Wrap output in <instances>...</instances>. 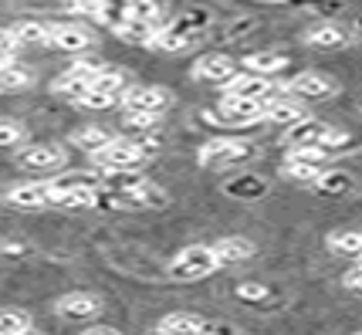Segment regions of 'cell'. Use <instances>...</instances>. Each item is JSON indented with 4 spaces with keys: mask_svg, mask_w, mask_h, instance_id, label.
<instances>
[{
    "mask_svg": "<svg viewBox=\"0 0 362 335\" xmlns=\"http://www.w3.org/2000/svg\"><path fill=\"white\" fill-rule=\"evenodd\" d=\"M159 149V143L149 139H112L109 146H102L98 153H92L95 170L102 173H129V170H142V163L149 160Z\"/></svg>",
    "mask_w": 362,
    "mask_h": 335,
    "instance_id": "1",
    "label": "cell"
},
{
    "mask_svg": "<svg viewBox=\"0 0 362 335\" xmlns=\"http://www.w3.org/2000/svg\"><path fill=\"white\" fill-rule=\"evenodd\" d=\"M47 207H62V210L98 207V176L68 173L58 176V180H47Z\"/></svg>",
    "mask_w": 362,
    "mask_h": 335,
    "instance_id": "2",
    "label": "cell"
},
{
    "mask_svg": "<svg viewBox=\"0 0 362 335\" xmlns=\"http://www.w3.org/2000/svg\"><path fill=\"white\" fill-rule=\"evenodd\" d=\"M166 271L180 285H193V281H204L210 274H217L221 264H217V257L210 251V244H189L183 251H176V257L170 261Z\"/></svg>",
    "mask_w": 362,
    "mask_h": 335,
    "instance_id": "3",
    "label": "cell"
},
{
    "mask_svg": "<svg viewBox=\"0 0 362 335\" xmlns=\"http://www.w3.org/2000/svg\"><path fill=\"white\" fill-rule=\"evenodd\" d=\"M206 24H210L206 11H187L183 17H176L173 24L159 28L156 41H153V48H163V51H183V48H193V45H197V41L204 37Z\"/></svg>",
    "mask_w": 362,
    "mask_h": 335,
    "instance_id": "4",
    "label": "cell"
},
{
    "mask_svg": "<svg viewBox=\"0 0 362 335\" xmlns=\"http://www.w3.org/2000/svg\"><path fill=\"white\" fill-rule=\"evenodd\" d=\"M325 166H329V153L322 146H291L281 163V176L295 183H315Z\"/></svg>",
    "mask_w": 362,
    "mask_h": 335,
    "instance_id": "5",
    "label": "cell"
},
{
    "mask_svg": "<svg viewBox=\"0 0 362 335\" xmlns=\"http://www.w3.org/2000/svg\"><path fill=\"white\" fill-rule=\"evenodd\" d=\"M122 109L126 112H142V115H163L170 109V88H159V85H126V92L119 95Z\"/></svg>",
    "mask_w": 362,
    "mask_h": 335,
    "instance_id": "6",
    "label": "cell"
},
{
    "mask_svg": "<svg viewBox=\"0 0 362 335\" xmlns=\"http://www.w3.org/2000/svg\"><path fill=\"white\" fill-rule=\"evenodd\" d=\"M54 315L68 322H95L105 312V302L95 291H64L62 298H54Z\"/></svg>",
    "mask_w": 362,
    "mask_h": 335,
    "instance_id": "7",
    "label": "cell"
},
{
    "mask_svg": "<svg viewBox=\"0 0 362 335\" xmlns=\"http://www.w3.org/2000/svg\"><path fill=\"white\" fill-rule=\"evenodd\" d=\"M339 92V81L325 75V71H298L284 81V95L301 98V102H318V98H332Z\"/></svg>",
    "mask_w": 362,
    "mask_h": 335,
    "instance_id": "8",
    "label": "cell"
},
{
    "mask_svg": "<svg viewBox=\"0 0 362 335\" xmlns=\"http://www.w3.org/2000/svg\"><path fill=\"white\" fill-rule=\"evenodd\" d=\"M244 156H251V143L247 139H237V136H214L197 153L200 166H227V163H237V160H244Z\"/></svg>",
    "mask_w": 362,
    "mask_h": 335,
    "instance_id": "9",
    "label": "cell"
},
{
    "mask_svg": "<svg viewBox=\"0 0 362 335\" xmlns=\"http://www.w3.org/2000/svg\"><path fill=\"white\" fill-rule=\"evenodd\" d=\"M47 45L64 51V54H81V51L95 48L98 37L85 24H47Z\"/></svg>",
    "mask_w": 362,
    "mask_h": 335,
    "instance_id": "10",
    "label": "cell"
},
{
    "mask_svg": "<svg viewBox=\"0 0 362 335\" xmlns=\"http://www.w3.org/2000/svg\"><path fill=\"white\" fill-rule=\"evenodd\" d=\"M14 163L21 170H28V173H51V170H58L68 163L62 146L54 143H41V146H24L21 153L14 156Z\"/></svg>",
    "mask_w": 362,
    "mask_h": 335,
    "instance_id": "11",
    "label": "cell"
},
{
    "mask_svg": "<svg viewBox=\"0 0 362 335\" xmlns=\"http://www.w3.org/2000/svg\"><path fill=\"white\" fill-rule=\"evenodd\" d=\"M261 112H264V102H257V98L221 95L217 102V119L223 126H254V122H261Z\"/></svg>",
    "mask_w": 362,
    "mask_h": 335,
    "instance_id": "12",
    "label": "cell"
},
{
    "mask_svg": "<svg viewBox=\"0 0 362 335\" xmlns=\"http://www.w3.org/2000/svg\"><path fill=\"white\" fill-rule=\"evenodd\" d=\"M98 71V64L92 61H78L75 68H68L64 75L51 81V92L58 98H68V102H78L85 92H88V85H92V75Z\"/></svg>",
    "mask_w": 362,
    "mask_h": 335,
    "instance_id": "13",
    "label": "cell"
},
{
    "mask_svg": "<svg viewBox=\"0 0 362 335\" xmlns=\"http://www.w3.org/2000/svg\"><path fill=\"white\" fill-rule=\"evenodd\" d=\"M223 85V95H237V98H257L264 102L268 95H274V85L264 75H254V71H234Z\"/></svg>",
    "mask_w": 362,
    "mask_h": 335,
    "instance_id": "14",
    "label": "cell"
},
{
    "mask_svg": "<svg viewBox=\"0 0 362 335\" xmlns=\"http://www.w3.org/2000/svg\"><path fill=\"white\" fill-rule=\"evenodd\" d=\"M305 119V102L291 95H268L264 98V112H261V122H271V126H291Z\"/></svg>",
    "mask_w": 362,
    "mask_h": 335,
    "instance_id": "15",
    "label": "cell"
},
{
    "mask_svg": "<svg viewBox=\"0 0 362 335\" xmlns=\"http://www.w3.org/2000/svg\"><path fill=\"white\" fill-rule=\"evenodd\" d=\"M210 251L217 257V264L227 268V264H244V261H251L257 254V244L251 237H244V234H230V237H221L210 244Z\"/></svg>",
    "mask_w": 362,
    "mask_h": 335,
    "instance_id": "16",
    "label": "cell"
},
{
    "mask_svg": "<svg viewBox=\"0 0 362 335\" xmlns=\"http://www.w3.org/2000/svg\"><path fill=\"white\" fill-rule=\"evenodd\" d=\"M4 200H7L11 207H21V210L47 207V180H24V183H14L11 190L4 193Z\"/></svg>",
    "mask_w": 362,
    "mask_h": 335,
    "instance_id": "17",
    "label": "cell"
},
{
    "mask_svg": "<svg viewBox=\"0 0 362 335\" xmlns=\"http://www.w3.org/2000/svg\"><path fill=\"white\" fill-rule=\"evenodd\" d=\"M234 71L237 68L227 54H200V58L193 61V68H189V75H193L197 81H214V85L227 81Z\"/></svg>",
    "mask_w": 362,
    "mask_h": 335,
    "instance_id": "18",
    "label": "cell"
},
{
    "mask_svg": "<svg viewBox=\"0 0 362 335\" xmlns=\"http://www.w3.org/2000/svg\"><path fill=\"white\" fill-rule=\"evenodd\" d=\"M329 122H322V119H298V122H291V126L284 129V143L288 146H318L322 143V136L329 132Z\"/></svg>",
    "mask_w": 362,
    "mask_h": 335,
    "instance_id": "19",
    "label": "cell"
},
{
    "mask_svg": "<svg viewBox=\"0 0 362 335\" xmlns=\"http://www.w3.org/2000/svg\"><path fill=\"white\" fill-rule=\"evenodd\" d=\"M112 31L119 34L122 41H129V45H149L153 48V41H156L159 34V24H153V20H139V17H122L119 24H112Z\"/></svg>",
    "mask_w": 362,
    "mask_h": 335,
    "instance_id": "20",
    "label": "cell"
},
{
    "mask_svg": "<svg viewBox=\"0 0 362 335\" xmlns=\"http://www.w3.org/2000/svg\"><path fill=\"white\" fill-rule=\"evenodd\" d=\"M34 88V71L31 68H24V64H4L0 68V95H21V92H28Z\"/></svg>",
    "mask_w": 362,
    "mask_h": 335,
    "instance_id": "21",
    "label": "cell"
},
{
    "mask_svg": "<svg viewBox=\"0 0 362 335\" xmlns=\"http://www.w3.org/2000/svg\"><path fill=\"white\" fill-rule=\"evenodd\" d=\"M204 325L206 322L193 312H170L159 319L156 329H163L166 335H204Z\"/></svg>",
    "mask_w": 362,
    "mask_h": 335,
    "instance_id": "22",
    "label": "cell"
},
{
    "mask_svg": "<svg viewBox=\"0 0 362 335\" xmlns=\"http://www.w3.org/2000/svg\"><path fill=\"white\" fill-rule=\"evenodd\" d=\"M11 41L17 48H34V45H47V24L45 20H17L7 28Z\"/></svg>",
    "mask_w": 362,
    "mask_h": 335,
    "instance_id": "23",
    "label": "cell"
},
{
    "mask_svg": "<svg viewBox=\"0 0 362 335\" xmlns=\"http://www.w3.org/2000/svg\"><path fill=\"white\" fill-rule=\"evenodd\" d=\"M346 41H349L346 28H339V24H332V20L315 24L312 31H305V45H312V48H342Z\"/></svg>",
    "mask_w": 362,
    "mask_h": 335,
    "instance_id": "24",
    "label": "cell"
},
{
    "mask_svg": "<svg viewBox=\"0 0 362 335\" xmlns=\"http://www.w3.org/2000/svg\"><path fill=\"white\" fill-rule=\"evenodd\" d=\"M244 68L268 78V75H278V71L288 68V54H281V51H257V54H247V58H244Z\"/></svg>",
    "mask_w": 362,
    "mask_h": 335,
    "instance_id": "25",
    "label": "cell"
},
{
    "mask_svg": "<svg viewBox=\"0 0 362 335\" xmlns=\"http://www.w3.org/2000/svg\"><path fill=\"white\" fill-rule=\"evenodd\" d=\"M115 136H112L105 126H81V129H75L71 132V146H78V149H85L88 156L92 153H98L102 146H109Z\"/></svg>",
    "mask_w": 362,
    "mask_h": 335,
    "instance_id": "26",
    "label": "cell"
},
{
    "mask_svg": "<svg viewBox=\"0 0 362 335\" xmlns=\"http://www.w3.org/2000/svg\"><path fill=\"white\" fill-rule=\"evenodd\" d=\"M332 254H342V257H359L362 254V234L356 227H346V230H332L325 237Z\"/></svg>",
    "mask_w": 362,
    "mask_h": 335,
    "instance_id": "27",
    "label": "cell"
},
{
    "mask_svg": "<svg viewBox=\"0 0 362 335\" xmlns=\"http://www.w3.org/2000/svg\"><path fill=\"white\" fill-rule=\"evenodd\" d=\"M356 187V176L352 173H335V170H322V176L315 180V190L325 193V196H342V193H352Z\"/></svg>",
    "mask_w": 362,
    "mask_h": 335,
    "instance_id": "28",
    "label": "cell"
},
{
    "mask_svg": "<svg viewBox=\"0 0 362 335\" xmlns=\"http://www.w3.org/2000/svg\"><path fill=\"white\" fill-rule=\"evenodd\" d=\"M126 75H119V71H109V68H98L92 75V92H102V95H112V98H119L122 92H126Z\"/></svg>",
    "mask_w": 362,
    "mask_h": 335,
    "instance_id": "29",
    "label": "cell"
},
{
    "mask_svg": "<svg viewBox=\"0 0 362 335\" xmlns=\"http://www.w3.org/2000/svg\"><path fill=\"white\" fill-rule=\"evenodd\" d=\"M28 325H34L31 312H24V308H14V305H4V308H0V335L17 332V329H28Z\"/></svg>",
    "mask_w": 362,
    "mask_h": 335,
    "instance_id": "30",
    "label": "cell"
},
{
    "mask_svg": "<svg viewBox=\"0 0 362 335\" xmlns=\"http://www.w3.org/2000/svg\"><path fill=\"white\" fill-rule=\"evenodd\" d=\"M28 139V129L14 119H0V149H17Z\"/></svg>",
    "mask_w": 362,
    "mask_h": 335,
    "instance_id": "31",
    "label": "cell"
},
{
    "mask_svg": "<svg viewBox=\"0 0 362 335\" xmlns=\"http://www.w3.org/2000/svg\"><path fill=\"white\" fill-rule=\"evenodd\" d=\"M75 105H81V109H112V105H119V98L102 95V92H92V88H88V92H85Z\"/></svg>",
    "mask_w": 362,
    "mask_h": 335,
    "instance_id": "32",
    "label": "cell"
},
{
    "mask_svg": "<svg viewBox=\"0 0 362 335\" xmlns=\"http://www.w3.org/2000/svg\"><path fill=\"white\" fill-rule=\"evenodd\" d=\"M264 295H268V288L257 285V281H240V285H237V298H240V302H261Z\"/></svg>",
    "mask_w": 362,
    "mask_h": 335,
    "instance_id": "33",
    "label": "cell"
},
{
    "mask_svg": "<svg viewBox=\"0 0 362 335\" xmlns=\"http://www.w3.org/2000/svg\"><path fill=\"white\" fill-rule=\"evenodd\" d=\"M342 285H346L349 291H359V288H362V264H359V257H356V264H352V268L346 271Z\"/></svg>",
    "mask_w": 362,
    "mask_h": 335,
    "instance_id": "34",
    "label": "cell"
},
{
    "mask_svg": "<svg viewBox=\"0 0 362 335\" xmlns=\"http://www.w3.org/2000/svg\"><path fill=\"white\" fill-rule=\"evenodd\" d=\"M14 51H17V45L11 41V34L0 31V64H11V61H14Z\"/></svg>",
    "mask_w": 362,
    "mask_h": 335,
    "instance_id": "35",
    "label": "cell"
},
{
    "mask_svg": "<svg viewBox=\"0 0 362 335\" xmlns=\"http://www.w3.org/2000/svg\"><path fill=\"white\" fill-rule=\"evenodd\" d=\"M78 335H122V332L112 329V325H88V329H81Z\"/></svg>",
    "mask_w": 362,
    "mask_h": 335,
    "instance_id": "36",
    "label": "cell"
},
{
    "mask_svg": "<svg viewBox=\"0 0 362 335\" xmlns=\"http://www.w3.org/2000/svg\"><path fill=\"white\" fill-rule=\"evenodd\" d=\"M7 335H45V332L34 329V325H28V329H17V332H7Z\"/></svg>",
    "mask_w": 362,
    "mask_h": 335,
    "instance_id": "37",
    "label": "cell"
},
{
    "mask_svg": "<svg viewBox=\"0 0 362 335\" xmlns=\"http://www.w3.org/2000/svg\"><path fill=\"white\" fill-rule=\"evenodd\" d=\"M142 335H166L163 329H149V332H142Z\"/></svg>",
    "mask_w": 362,
    "mask_h": 335,
    "instance_id": "38",
    "label": "cell"
},
{
    "mask_svg": "<svg viewBox=\"0 0 362 335\" xmlns=\"http://www.w3.org/2000/svg\"><path fill=\"white\" fill-rule=\"evenodd\" d=\"M68 4H71V7H75V4H78V0H68Z\"/></svg>",
    "mask_w": 362,
    "mask_h": 335,
    "instance_id": "39",
    "label": "cell"
},
{
    "mask_svg": "<svg viewBox=\"0 0 362 335\" xmlns=\"http://www.w3.org/2000/svg\"><path fill=\"white\" fill-rule=\"evenodd\" d=\"M352 335H359V332H352Z\"/></svg>",
    "mask_w": 362,
    "mask_h": 335,
    "instance_id": "40",
    "label": "cell"
}]
</instances>
